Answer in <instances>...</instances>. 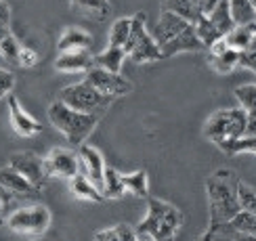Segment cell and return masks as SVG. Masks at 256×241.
I'll return each instance as SVG.
<instances>
[{
	"label": "cell",
	"instance_id": "6da1fadb",
	"mask_svg": "<svg viewBox=\"0 0 256 241\" xmlns=\"http://www.w3.org/2000/svg\"><path fill=\"white\" fill-rule=\"evenodd\" d=\"M238 185L240 178L233 170H220L212 172L206 178V195L210 206V225H222L240 212L238 202Z\"/></svg>",
	"mask_w": 256,
	"mask_h": 241
},
{
	"label": "cell",
	"instance_id": "7a4b0ae2",
	"mask_svg": "<svg viewBox=\"0 0 256 241\" xmlns=\"http://www.w3.org/2000/svg\"><path fill=\"white\" fill-rule=\"evenodd\" d=\"M183 225V212L168 202L147 197V216L134 227L136 241H164L174 237Z\"/></svg>",
	"mask_w": 256,
	"mask_h": 241
},
{
	"label": "cell",
	"instance_id": "3957f363",
	"mask_svg": "<svg viewBox=\"0 0 256 241\" xmlns=\"http://www.w3.org/2000/svg\"><path fill=\"white\" fill-rule=\"evenodd\" d=\"M48 120L52 126H55V130H59L68 139V143L74 147L84 145V141H86L92 134V130L97 128V115L80 113L76 109L68 107V105L61 103L59 99L55 103H50Z\"/></svg>",
	"mask_w": 256,
	"mask_h": 241
},
{
	"label": "cell",
	"instance_id": "277c9868",
	"mask_svg": "<svg viewBox=\"0 0 256 241\" xmlns=\"http://www.w3.org/2000/svg\"><path fill=\"white\" fill-rule=\"evenodd\" d=\"M248 122V113L242 107H229V109H218L210 115L204 124V136L212 143H222L231 139H240L244 136Z\"/></svg>",
	"mask_w": 256,
	"mask_h": 241
},
{
	"label": "cell",
	"instance_id": "5b68a950",
	"mask_svg": "<svg viewBox=\"0 0 256 241\" xmlns=\"http://www.w3.org/2000/svg\"><path fill=\"white\" fill-rule=\"evenodd\" d=\"M145 19H147L145 13H136L132 17L130 36H128L126 44H124L126 55L130 57L134 63H138V65H143V63H154V61L162 59V52H160L158 42L147 31Z\"/></svg>",
	"mask_w": 256,
	"mask_h": 241
},
{
	"label": "cell",
	"instance_id": "8992f818",
	"mask_svg": "<svg viewBox=\"0 0 256 241\" xmlns=\"http://www.w3.org/2000/svg\"><path fill=\"white\" fill-rule=\"evenodd\" d=\"M4 225L17 235L40 237V235H44L50 227V210L42 204L17 208L15 212H10L6 216Z\"/></svg>",
	"mask_w": 256,
	"mask_h": 241
},
{
	"label": "cell",
	"instance_id": "52a82bcc",
	"mask_svg": "<svg viewBox=\"0 0 256 241\" xmlns=\"http://www.w3.org/2000/svg\"><path fill=\"white\" fill-rule=\"evenodd\" d=\"M59 101L80 113L97 115V111H103L112 103V97H105L94 86H90L86 80H82L78 84H70V86L61 88Z\"/></svg>",
	"mask_w": 256,
	"mask_h": 241
},
{
	"label": "cell",
	"instance_id": "ba28073f",
	"mask_svg": "<svg viewBox=\"0 0 256 241\" xmlns=\"http://www.w3.org/2000/svg\"><path fill=\"white\" fill-rule=\"evenodd\" d=\"M44 162V172L48 178H63V181H70L80 172V160L78 153L66 149V147H55L50 149L48 155L42 157Z\"/></svg>",
	"mask_w": 256,
	"mask_h": 241
},
{
	"label": "cell",
	"instance_id": "9c48e42d",
	"mask_svg": "<svg viewBox=\"0 0 256 241\" xmlns=\"http://www.w3.org/2000/svg\"><path fill=\"white\" fill-rule=\"evenodd\" d=\"M86 82L90 86H94L105 97H124V94L132 92V84L130 80H126L120 73H114L101 67H92L86 71Z\"/></svg>",
	"mask_w": 256,
	"mask_h": 241
},
{
	"label": "cell",
	"instance_id": "30bf717a",
	"mask_svg": "<svg viewBox=\"0 0 256 241\" xmlns=\"http://www.w3.org/2000/svg\"><path fill=\"white\" fill-rule=\"evenodd\" d=\"M8 166L13 168V170H17L21 176H26L28 181L42 189V185H44L46 181V172H44V162H42V157L34 151H19V153H13L8 160Z\"/></svg>",
	"mask_w": 256,
	"mask_h": 241
},
{
	"label": "cell",
	"instance_id": "8fae6325",
	"mask_svg": "<svg viewBox=\"0 0 256 241\" xmlns=\"http://www.w3.org/2000/svg\"><path fill=\"white\" fill-rule=\"evenodd\" d=\"M194 27V23L191 21H187L185 17H180L176 13H172V10H162V15H160V21L156 25V31H154V40L158 42V46L162 48L166 44H170L174 38H178L180 34H185L187 29Z\"/></svg>",
	"mask_w": 256,
	"mask_h": 241
},
{
	"label": "cell",
	"instance_id": "7c38bea8",
	"mask_svg": "<svg viewBox=\"0 0 256 241\" xmlns=\"http://www.w3.org/2000/svg\"><path fill=\"white\" fill-rule=\"evenodd\" d=\"M8 120H10V126H13V130L24 136V139H32V136H36L42 132V126L38 120H34V115H30L24 107H21L19 99L15 94L8 92Z\"/></svg>",
	"mask_w": 256,
	"mask_h": 241
},
{
	"label": "cell",
	"instance_id": "4fadbf2b",
	"mask_svg": "<svg viewBox=\"0 0 256 241\" xmlns=\"http://www.w3.org/2000/svg\"><path fill=\"white\" fill-rule=\"evenodd\" d=\"M206 50H208L210 67L218 73H222V76H225V73H231L236 67H240V50L229 48L225 38H218L216 42H212Z\"/></svg>",
	"mask_w": 256,
	"mask_h": 241
},
{
	"label": "cell",
	"instance_id": "5bb4252c",
	"mask_svg": "<svg viewBox=\"0 0 256 241\" xmlns=\"http://www.w3.org/2000/svg\"><path fill=\"white\" fill-rule=\"evenodd\" d=\"M78 160H80V172L101 191L105 164H103V155L99 153V149L97 147H90V145H80Z\"/></svg>",
	"mask_w": 256,
	"mask_h": 241
},
{
	"label": "cell",
	"instance_id": "9a60e30c",
	"mask_svg": "<svg viewBox=\"0 0 256 241\" xmlns=\"http://www.w3.org/2000/svg\"><path fill=\"white\" fill-rule=\"evenodd\" d=\"M0 187H4V189H8V191H13V193L26 197V199H36L38 202V199L42 197V189L34 187L26 176H21L10 166L0 168Z\"/></svg>",
	"mask_w": 256,
	"mask_h": 241
},
{
	"label": "cell",
	"instance_id": "2e32d148",
	"mask_svg": "<svg viewBox=\"0 0 256 241\" xmlns=\"http://www.w3.org/2000/svg\"><path fill=\"white\" fill-rule=\"evenodd\" d=\"M92 52L90 50H72V52H61L55 61V69L63 73H80V71H88L94 67L92 61Z\"/></svg>",
	"mask_w": 256,
	"mask_h": 241
},
{
	"label": "cell",
	"instance_id": "e0dca14e",
	"mask_svg": "<svg viewBox=\"0 0 256 241\" xmlns=\"http://www.w3.org/2000/svg\"><path fill=\"white\" fill-rule=\"evenodd\" d=\"M68 185H70V193L76 199H80V202H90V204H103L105 202L101 191L82 172H78L74 178H70Z\"/></svg>",
	"mask_w": 256,
	"mask_h": 241
},
{
	"label": "cell",
	"instance_id": "ac0fdd59",
	"mask_svg": "<svg viewBox=\"0 0 256 241\" xmlns=\"http://www.w3.org/2000/svg\"><path fill=\"white\" fill-rule=\"evenodd\" d=\"M92 46V36L82 27H68L59 38V52H72V50H88Z\"/></svg>",
	"mask_w": 256,
	"mask_h": 241
},
{
	"label": "cell",
	"instance_id": "d6986e66",
	"mask_svg": "<svg viewBox=\"0 0 256 241\" xmlns=\"http://www.w3.org/2000/svg\"><path fill=\"white\" fill-rule=\"evenodd\" d=\"M254 36H256V21L254 23H246V25H233L222 38H225L229 48H236L242 52L252 44Z\"/></svg>",
	"mask_w": 256,
	"mask_h": 241
},
{
	"label": "cell",
	"instance_id": "ffe728a7",
	"mask_svg": "<svg viewBox=\"0 0 256 241\" xmlns=\"http://www.w3.org/2000/svg\"><path fill=\"white\" fill-rule=\"evenodd\" d=\"M70 2H72L74 10H78L80 15L94 19V21L108 19L112 13V6H110L108 0H70Z\"/></svg>",
	"mask_w": 256,
	"mask_h": 241
},
{
	"label": "cell",
	"instance_id": "44dd1931",
	"mask_svg": "<svg viewBox=\"0 0 256 241\" xmlns=\"http://www.w3.org/2000/svg\"><path fill=\"white\" fill-rule=\"evenodd\" d=\"M124 59H126V50L122 46H112V44L105 48L103 52H99V55L92 57L94 67L108 69V71H114V73H120Z\"/></svg>",
	"mask_w": 256,
	"mask_h": 241
},
{
	"label": "cell",
	"instance_id": "7402d4cb",
	"mask_svg": "<svg viewBox=\"0 0 256 241\" xmlns=\"http://www.w3.org/2000/svg\"><path fill=\"white\" fill-rule=\"evenodd\" d=\"M122 185L126 189V193H132L138 199H147L149 197V174L145 170L122 174Z\"/></svg>",
	"mask_w": 256,
	"mask_h": 241
},
{
	"label": "cell",
	"instance_id": "603a6c76",
	"mask_svg": "<svg viewBox=\"0 0 256 241\" xmlns=\"http://www.w3.org/2000/svg\"><path fill=\"white\" fill-rule=\"evenodd\" d=\"M101 195L105 199H122L126 195V189L122 185V174L116 170V168H105Z\"/></svg>",
	"mask_w": 256,
	"mask_h": 241
},
{
	"label": "cell",
	"instance_id": "cb8c5ba5",
	"mask_svg": "<svg viewBox=\"0 0 256 241\" xmlns=\"http://www.w3.org/2000/svg\"><path fill=\"white\" fill-rule=\"evenodd\" d=\"M206 17L210 19V23L218 29L220 36H225L227 31L236 25L233 19H231V13H229V0H218V2L214 4V8H212Z\"/></svg>",
	"mask_w": 256,
	"mask_h": 241
},
{
	"label": "cell",
	"instance_id": "d4e9b609",
	"mask_svg": "<svg viewBox=\"0 0 256 241\" xmlns=\"http://www.w3.org/2000/svg\"><path fill=\"white\" fill-rule=\"evenodd\" d=\"M229 13L236 25H246L256 21V6L250 0H229Z\"/></svg>",
	"mask_w": 256,
	"mask_h": 241
},
{
	"label": "cell",
	"instance_id": "484cf974",
	"mask_svg": "<svg viewBox=\"0 0 256 241\" xmlns=\"http://www.w3.org/2000/svg\"><path fill=\"white\" fill-rule=\"evenodd\" d=\"M218 149L225 155H238V153H254L256 155V136H240V139L216 143Z\"/></svg>",
	"mask_w": 256,
	"mask_h": 241
},
{
	"label": "cell",
	"instance_id": "4316f807",
	"mask_svg": "<svg viewBox=\"0 0 256 241\" xmlns=\"http://www.w3.org/2000/svg\"><path fill=\"white\" fill-rule=\"evenodd\" d=\"M94 241H136L134 227L120 223V225H116L112 229H103L94 235Z\"/></svg>",
	"mask_w": 256,
	"mask_h": 241
},
{
	"label": "cell",
	"instance_id": "83f0119b",
	"mask_svg": "<svg viewBox=\"0 0 256 241\" xmlns=\"http://www.w3.org/2000/svg\"><path fill=\"white\" fill-rule=\"evenodd\" d=\"M194 29H196V36L200 38V42L204 44V48H208L212 42H216L218 38H222L218 34V29L210 23V19L206 15H200L196 21H194Z\"/></svg>",
	"mask_w": 256,
	"mask_h": 241
},
{
	"label": "cell",
	"instance_id": "f1b7e54d",
	"mask_svg": "<svg viewBox=\"0 0 256 241\" xmlns=\"http://www.w3.org/2000/svg\"><path fill=\"white\" fill-rule=\"evenodd\" d=\"M240 107L248 115H256V84H244V86H236L233 90Z\"/></svg>",
	"mask_w": 256,
	"mask_h": 241
},
{
	"label": "cell",
	"instance_id": "f546056e",
	"mask_svg": "<svg viewBox=\"0 0 256 241\" xmlns=\"http://www.w3.org/2000/svg\"><path fill=\"white\" fill-rule=\"evenodd\" d=\"M130 25H132V17H120V19H116L112 29H110V44L124 48L128 36H130Z\"/></svg>",
	"mask_w": 256,
	"mask_h": 241
},
{
	"label": "cell",
	"instance_id": "4dcf8cb0",
	"mask_svg": "<svg viewBox=\"0 0 256 241\" xmlns=\"http://www.w3.org/2000/svg\"><path fill=\"white\" fill-rule=\"evenodd\" d=\"M238 202H240V210L256 216V189L252 185L240 181V185H238Z\"/></svg>",
	"mask_w": 256,
	"mask_h": 241
},
{
	"label": "cell",
	"instance_id": "1f68e13d",
	"mask_svg": "<svg viewBox=\"0 0 256 241\" xmlns=\"http://www.w3.org/2000/svg\"><path fill=\"white\" fill-rule=\"evenodd\" d=\"M229 223L236 227L240 233H244V235H252V237H256V216L254 214H250V212H244V210H240V212L233 216Z\"/></svg>",
	"mask_w": 256,
	"mask_h": 241
},
{
	"label": "cell",
	"instance_id": "d6a6232c",
	"mask_svg": "<svg viewBox=\"0 0 256 241\" xmlns=\"http://www.w3.org/2000/svg\"><path fill=\"white\" fill-rule=\"evenodd\" d=\"M19 48H21V44L17 42V38L13 34H8L2 42H0V55H2V59H6L8 63H13V65H17Z\"/></svg>",
	"mask_w": 256,
	"mask_h": 241
},
{
	"label": "cell",
	"instance_id": "836d02e7",
	"mask_svg": "<svg viewBox=\"0 0 256 241\" xmlns=\"http://www.w3.org/2000/svg\"><path fill=\"white\" fill-rule=\"evenodd\" d=\"M19 199H26V197H21V195L8 191V189H4V187H0V223H4L6 216H8V208L13 204H17Z\"/></svg>",
	"mask_w": 256,
	"mask_h": 241
},
{
	"label": "cell",
	"instance_id": "e575fe53",
	"mask_svg": "<svg viewBox=\"0 0 256 241\" xmlns=\"http://www.w3.org/2000/svg\"><path fill=\"white\" fill-rule=\"evenodd\" d=\"M240 67H248L256 73V36L252 40V44L240 52Z\"/></svg>",
	"mask_w": 256,
	"mask_h": 241
},
{
	"label": "cell",
	"instance_id": "d590c367",
	"mask_svg": "<svg viewBox=\"0 0 256 241\" xmlns=\"http://www.w3.org/2000/svg\"><path fill=\"white\" fill-rule=\"evenodd\" d=\"M17 65L21 67H36L38 65V52L34 48H28V46H21L19 48V59H17Z\"/></svg>",
	"mask_w": 256,
	"mask_h": 241
},
{
	"label": "cell",
	"instance_id": "8d00e7d4",
	"mask_svg": "<svg viewBox=\"0 0 256 241\" xmlns=\"http://www.w3.org/2000/svg\"><path fill=\"white\" fill-rule=\"evenodd\" d=\"M15 84V76L8 69H0V99L6 97Z\"/></svg>",
	"mask_w": 256,
	"mask_h": 241
},
{
	"label": "cell",
	"instance_id": "74e56055",
	"mask_svg": "<svg viewBox=\"0 0 256 241\" xmlns=\"http://www.w3.org/2000/svg\"><path fill=\"white\" fill-rule=\"evenodd\" d=\"M8 19H10V8L4 0H0V23L2 25H8Z\"/></svg>",
	"mask_w": 256,
	"mask_h": 241
},
{
	"label": "cell",
	"instance_id": "f35d334b",
	"mask_svg": "<svg viewBox=\"0 0 256 241\" xmlns=\"http://www.w3.org/2000/svg\"><path fill=\"white\" fill-rule=\"evenodd\" d=\"M244 136H256V115H248V122H246V130H244Z\"/></svg>",
	"mask_w": 256,
	"mask_h": 241
},
{
	"label": "cell",
	"instance_id": "ab89813d",
	"mask_svg": "<svg viewBox=\"0 0 256 241\" xmlns=\"http://www.w3.org/2000/svg\"><path fill=\"white\" fill-rule=\"evenodd\" d=\"M10 34V29H8V25H2V23H0V42H2L6 36Z\"/></svg>",
	"mask_w": 256,
	"mask_h": 241
},
{
	"label": "cell",
	"instance_id": "60d3db41",
	"mask_svg": "<svg viewBox=\"0 0 256 241\" xmlns=\"http://www.w3.org/2000/svg\"><path fill=\"white\" fill-rule=\"evenodd\" d=\"M26 241H44V239H36V237H32V239H26Z\"/></svg>",
	"mask_w": 256,
	"mask_h": 241
},
{
	"label": "cell",
	"instance_id": "b9f144b4",
	"mask_svg": "<svg viewBox=\"0 0 256 241\" xmlns=\"http://www.w3.org/2000/svg\"><path fill=\"white\" fill-rule=\"evenodd\" d=\"M164 241H174V237H170V239H164Z\"/></svg>",
	"mask_w": 256,
	"mask_h": 241
},
{
	"label": "cell",
	"instance_id": "7bdbcfd3",
	"mask_svg": "<svg viewBox=\"0 0 256 241\" xmlns=\"http://www.w3.org/2000/svg\"><path fill=\"white\" fill-rule=\"evenodd\" d=\"M250 2H252V4H254V6H256V0H250Z\"/></svg>",
	"mask_w": 256,
	"mask_h": 241
}]
</instances>
